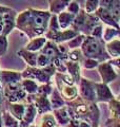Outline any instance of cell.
I'll return each instance as SVG.
<instances>
[{"label":"cell","mask_w":120,"mask_h":127,"mask_svg":"<svg viewBox=\"0 0 120 127\" xmlns=\"http://www.w3.org/2000/svg\"><path fill=\"white\" fill-rule=\"evenodd\" d=\"M51 14L49 11L26 9L16 16L15 28L24 33L27 38L33 39L43 36L47 31Z\"/></svg>","instance_id":"6da1fadb"},{"label":"cell","mask_w":120,"mask_h":127,"mask_svg":"<svg viewBox=\"0 0 120 127\" xmlns=\"http://www.w3.org/2000/svg\"><path fill=\"white\" fill-rule=\"evenodd\" d=\"M66 110L71 120H87L93 126L99 125L100 110L96 103L85 102L77 96L66 103Z\"/></svg>","instance_id":"7a4b0ae2"},{"label":"cell","mask_w":120,"mask_h":127,"mask_svg":"<svg viewBox=\"0 0 120 127\" xmlns=\"http://www.w3.org/2000/svg\"><path fill=\"white\" fill-rule=\"evenodd\" d=\"M80 51L84 58H91L97 61L99 64L110 61L111 57L105 51V42L102 39L92 36H85L80 47Z\"/></svg>","instance_id":"3957f363"},{"label":"cell","mask_w":120,"mask_h":127,"mask_svg":"<svg viewBox=\"0 0 120 127\" xmlns=\"http://www.w3.org/2000/svg\"><path fill=\"white\" fill-rule=\"evenodd\" d=\"M55 84L56 89L61 94L62 98L65 103L73 101L78 96V88L77 85L74 83L73 78L67 73H58L56 72L55 75Z\"/></svg>","instance_id":"277c9868"},{"label":"cell","mask_w":120,"mask_h":127,"mask_svg":"<svg viewBox=\"0 0 120 127\" xmlns=\"http://www.w3.org/2000/svg\"><path fill=\"white\" fill-rule=\"evenodd\" d=\"M99 23V19L95 14H86L81 9L79 13L75 16V19L71 26V29L77 32L78 34L90 36L92 30Z\"/></svg>","instance_id":"5b68a950"},{"label":"cell","mask_w":120,"mask_h":127,"mask_svg":"<svg viewBox=\"0 0 120 127\" xmlns=\"http://www.w3.org/2000/svg\"><path fill=\"white\" fill-rule=\"evenodd\" d=\"M56 69L53 64H51L44 68H37V67H26V68L21 71L22 79H33L37 81L40 84H49L52 83V77L55 75Z\"/></svg>","instance_id":"8992f818"},{"label":"cell","mask_w":120,"mask_h":127,"mask_svg":"<svg viewBox=\"0 0 120 127\" xmlns=\"http://www.w3.org/2000/svg\"><path fill=\"white\" fill-rule=\"evenodd\" d=\"M26 104H33L36 108L37 114H46L52 113V107L49 100V96L41 94H33V95H26Z\"/></svg>","instance_id":"52a82bcc"},{"label":"cell","mask_w":120,"mask_h":127,"mask_svg":"<svg viewBox=\"0 0 120 127\" xmlns=\"http://www.w3.org/2000/svg\"><path fill=\"white\" fill-rule=\"evenodd\" d=\"M3 95L7 103H21L26 98V93L23 91L20 83L4 86Z\"/></svg>","instance_id":"ba28073f"},{"label":"cell","mask_w":120,"mask_h":127,"mask_svg":"<svg viewBox=\"0 0 120 127\" xmlns=\"http://www.w3.org/2000/svg\"><path fill=\"white\" fill-rule=\"evenodd\" d=\"M95 82L87 79L85 77H81L78 83V96L85 102L96 103L95 102Z\"/></svg>","instance_id":"9c48e42d"},{"label":"cell","mask_w":120,"mask_h":127,"mask_svg":"<svg viewBox=\"0 0 120 127\" xmlns=\"http://www.w3.org/2000/svg\"><path fill=\"white\" fill-rule=\"evenodd\" d=\"M95 102L98 103H110L116 97L112 92L109 85H105L101 82H95Z\"/></svg>","instance_id":"30bf717a"},{"label":"cell","mask_w":120,"mask_h":127,"mask_svg":"<svg viewBox=\"0 0 120 127\" xmlns=\"http://www.w3.org/2000/svg\"><path fill=\"white\" fill-rule=\"evenodd\" d=\"M96 69L101 77V83L105 85H109L110 83L114 82L118 77V71H116L109 64V62L100 63Z\"/></svg>","instance_id":"8fae6325"},{"label":"cell","mask_w":120,"mask_h":127,"mask_svg":"<svg viewBox=\"0 0 120 127\" xmlns=\"http://www.w3.org/2000/svg\"><path fill=\"white\" fill-rule=\"evenodd\" d=\"M39 53H41L43 55H45L46 57H49L52 63H53V61H55V59H57V58L62 59V61H67V58L65 56H63V55L59 52L57 43H55L53 41H50V40H47L45 42V45L42 47V49L39 51Z\"/></svg>","instance_id":"7c38bea8"},{"label":"cell","mask_w":120,"mask_h":127,"mask_svg":"<svg viewBox=\"0 0 120 127\" xmlns=\"http://www.w3.org/2000/svg\"><path fill=\"white\" fill-rule=\"evenodd\" d=\"M22 79L21 72L16 70H1L0 73V84L2 87L11 84H16L20 83Z\"/></svg>","instance_id":"4fadbf2b"},{"label":"cell","mask_w":120,"mask_h":127,"mask_svg":"<svg viewBox=\"0 0 120 127\" xmlns=\"http://www.w3.org/2000/svg\"><path fill=\"white\" fill-rule=\"evenodd\" d=\"M99 6L107 10L116 22L120 21V1L118 0H100Z\"/></svg>","instance_id":"5bb4252c"},{"label":"cell","mask_w":120,"mask_h":127,"mask_svg":"<svg viewBox=\"0 0 120 127\" xmlns=\"http://www.w3.org/2000/svg\"><path fill=\"white\" fill-rule=\"evenodd\" d=\"M16 16H17V12L12 9L10 12L4 13L2 15L3 18V29L1 35L6 36L11 34V32L15 29V22H16Z\"/></svg>","instance_id":"9a60e30c"},{"label":"cell","mask_w":120,"mask_h":127,"mask_svg":"<svg viewBox=\"0 0 120 127\" xmlns=\"http://www.w3.org/2000/svg\"><path fill=\"white\" fill-rule=\"evenodd\" d=\"M95 15L97 16V18L99 19V21L101 23H104V25H106V27H111V28H114V29L120 30L119 23L115 21V19L113 18V16L111 15V13L107 10L99 6L98 10L95 12Z\"/></svg>","instance_id":"2e32d148"},{"label":"cell","mask_w":120,"mask_h":127,"mask_svg":"<svg viewBox=\"0 0 120 127\" xmlns=\"http://www.w3.org/2000/svg\"><path fill=\"white\" fill-rule=\"evenodd\" d=\"M37 116V111L33 104H26L25 111L22 117V120L20 121V127H30L33 125L35 118Z\"/></svg>","instance_id":"e0dca14e"},{"label":"cell","mask_w":120,"mask_h":127,"mask_svg":"<svg viewBox=\"0 0 120 127\" xmlns=\"http://www.w3.org/2000/svg\"><path fill=\"white\" fill-rule=\"evenodd\" d=\"M65 68L66 73L73 78V81L76 85H78L81 78V66L78 63H73L70 61H65Z\"/></svg>","instance_id":"ac0fdd59"},{"label":"cell","mask_w":120,"mask_h":127,"mask_svg":"<svg viewBox=\"0 0 120 127\" xmlns=\"http://www.w3.org/2000/svg\"><path fill=\"white\" fill-rule=\"evenodd\" d=\"M52 114H53L58 127H65L69 124V122L71 121L70 116L66 110V106L61 107V108H59V109L53 110L52 111Z\"/></svg>","instance_id":"d6986e66"},{"label":"cell","mask_w":120,"mask_h":127,"mask_svg":"<svg viewBox=\"0 0 120 127\" xmlns=\"http://www.w3.org/2000/svg\"><path fill=\"white\" fill-rule=\"evenodd\" d=\"M6 104H7V111L10 112L11 116H13L19 122L21 121L23 114H24L26 104H23V103H7V102Z\"/></svg>","instance_id":"ffe728a7"},{"label":"cell","mask_w":120,"mask_h":127,"mask_svg":"<svg viewBox=\"0 0 120 127\" xmlns=\"http://www.w3.org/2000/svg\"><path fill=\"white\" fill-rule=\"evenodd\" d=\"M49 12L51 15H59L64 12L66 6L69 5L70 1L66 0H49Z\"/></svg>","instance_id":"44dd1931"},{"label":"cell","mask_w":120,"mask_h":127,"mask_svg":"<svg viewBox=\"0 0 120 127\" xmlns=\"http://www.w3.org/2000/svg\"><path fill=\"white\" fill-rule=\"evenodd\" d=\"M17 55L22 58L24 63L27 65V67H37V57H38V53L35 52H30L25 49H20L19 51H17Z\"/></svg>","instance_id":"7402d4cb"},{"label":"cell","mask_w":120,"mask_h":127,"mask_svg":"<svg viewBox=\"0 0 120 127\" xmlns=\"http://www.w3.org/2000/svg\"><path fill=\"white\" fill-rule=\"evenodd\" d=\"M75 19V15L70 14L67 12H62L59 15H57V21H58V26L60 30H66L70 29L72 23H73Z\"/></svg>","instance_id":"603a6c76"},{"label":"cell","mask_w":120,"mask_h":127,"mask_svg":"<svg viewBox=\"0 0 120 127\" xmlns=\"http://www.w3.org/2000/svg\"><path fill=\"white\" fill-rule=\"evenodd\" d=\"M47 41V39L44 36H40V37H36L33 38L26 43V46L23 48L30 52H35V53H38L40 50L42 49V47L45 45V42Z\"/></svg>","instance_id":"cb8c5ba5"},{"label":"cell","mask_w":120,"mask_h":127,"mask_svg":"<svg viewBox=\"0 0 120 127\" xmlns=\"http://www.w3.org/2000/svg\"><path fill=\"white\" fill-rule=\"evenodd\" d=\"M49 100L51 103V107H52V110H56V109H59L61 107H64L66 105L65 101L62 98L61 94L59 93V91L56 89V87L54 86L53 91H52L51 95L49 96Z\"/></svg>","instance_id":"d4e9b609"},{"label":"cell","mask_w":120,"mask_h":127,"mask_svg":"<svg viewBox=\"0 0 120 127\" xmlns=\"http://www.w3.org/2000/svg\"><path fill=\"white\" fill-rule=\"evenodd\" d=\"M105 51L111 58H119L120 56V40L116 38L105 43Z\"/></svg>","instance_id":"484cf974"},{"label":"cell","mask_w":120,"mask_h":127,"mask_svg":"<svg viewBox=\"0 0 120 127\" xmlns=\"http://www.w3.org/2000/svg\"><path fill=\"white\" fill-rule=\"evenodd\" d=\"M20 85H21L23 91L26 93V95H33L36 94L38 90V83L33 81V79H21L20 82Z\"/></svg>","instance_id":"4316f807"},{"label":"cell","mask_w":120,"mask_h":127,"mask_svg":"<svg viewBox=\"0 0 120 127\" xmlns=\"http://www.w3.org/2000/svg\"><path fill=\"white\" fill-rule=\"evenodd\" d=\"M120 35V30L114 29L111 27H106L103 29V33H102V40L106 42H110L112 40H114L116 38H119Z\"/></svg>","instance_id":"83f0119b"},{"label":"cell","mask_w":120,"mask_h":127,"mask_svg":"<svg viewBox=\"0 0 120 127\" xmlns=\"http://www.w3.org/2000/svg\"><path fill=\"white\" fill-rule=\"evenodd\" d=\"M2 124L3 127H20L19 121L11 116L7 110H2Z\"/></svg>","instance_id":"f1b7e54d"},{"label":"cell","mask_w":120,"mask_h":127,"mask_svg":"<svg viewBox=\"0 0 120 127\" xmlns=\"http://www.w3.org/2000/svg\"><path fill=\"white\" fill-rule=\"evenodd\" d=\"M107 105H109L110 112L112 114L111 118L120 119V102L118 97H115L114 100H112L110 103H107Z\"/></svg>","instance_id":"f546056e"},{"label":"cell","mask_w":120,"mask_h":127,"mask_svg":"<svg viewBox=\"0 0 120 127\" xmlns=\"http://www.w3.org/2000/svg\"><path fill=\"white\" fill-rule=\"evenodd\" d=\"M83 11L86 14H95V12L99 7V0H86L83 1Z\"/></svg>","instance_id":"4dcf8cb0"},{"label":"cell","mask_w":120,"mask_h":127,"mask_svg":"<svg viewBox=\"0 0 120 127\" xmlns=\"http://www.w3.org/2000/svg\"><path fill=\"white\" fill-rule=\"evenodd\" d=\"M84 35L82 34H78L76 37L72 38L71 40H69L67 42H65L66 47L69 48V50H74V49H80L82 42H83V39H84Z\"/></svg>","instance_id":"1f68e13d"},{"label":"cell","mask_w":120,"mask_h":127,"mask_svg":"<svg viewBox=\"0 0 120 127\" xmlns=\"http://www.w3.org/2000/svg\"><path fill=\"white\" fill-rule=\"evenodd\" d=\"M83 55L81 53L80 49H74V50H70L67 53V61L73 62V63H78L81 65V63L83 61Z\"/></svg>","instance_id":"d6a6232c"},{"label":"cell","mask_w":120,"mask_h":127,"mask_svg":"<svg viewBox=\"0 0 120 127\" xmlns=\"http://www.w3.org/2000/svg\"><path fill=\"white\" fill-rule=\"evenodd\" d=\"M40 127H58V125L55 121L53 114L46 113V114H43L41 123H40Z\"/></svg>","instance_id":"836d02e7"},{"label":"cell","mask_w":120,"mask_h":127,"mask_svg":"<svg viewBox=\"0 0 120 127\" xmlns=\"http://www.w3.org/2000/svg\"><path fill=\"white\" fill-rule=\"evenodd\" d=\"M54 85L53 83H49V84H41L38 86V90H37V94H41V95H45V96H50L52 91H53Z\"/></svg>","instance_id":"e575fe53"},{"label":"cell","mask_w":120,"mask_h":127,"mask_svg":"<svg viewBox=\"0 0 120 127\" xmlns=\"http://www.w3.org/2000/svg\"><path fill=\"white\" fill-rule=\"evenodd\" d=\"M80 10H81V7H80V2L76 1V0H72V1H70L69 5L66 6L65 12H67V13L73 14V15L76 16L80 12Z\"/></svg>","instance_id":"d590c367"},{"label":"cell","mask_w":120,"mask_h":127,"mask_svg":"<svg viewBox=\"0 0 120 127\" xmlns=\"http://www.w3.org/2000/svg\"><path fill=\"white\" fill-rule=\"evenodd\" d=\"M99 65V63L95 59H91V58H83V61L81 63V66L82 68L84 69H87V70H92V69H95L97 68Z\"/></svg>","instance_id":"8d00e7d4"},{"label":"cell","mask_w":120,"mask_h":127,"mask_svg":"<svg viewBox=\"0 0 120 127\" xmlns=\"http://www.w3.org/2000/svg\"><path fill=\"white\" fill-rule=\"evenodd\" d=\"M52 62L50 61L49 57H46L45 55L38 52V57H37V68H44L51 65Z\"/></svg>","instance_id":"74e56055"},{"label":"cell","mask_w":120,"mask_h":127,"mask_svg":"<svg viewBox=\"0 0 120 127\" xmlns=\"http://www.w3.org/2000/svg\"><path fill=\"white\" fill-rule=\"evenodd\" d=\"M102 33H103V25L100 22L99 25H97L93 30H92L90 36L98 38V39H102Z\"/></svg>","instance_id":"f35d334b"},{"label":"cell","mask_w":120,"mask_h":127,"mask_svg":"<svg viewBox=\"0 0 120 127\" xmlns=\"http://www.w3.org/2000/svg\"><path fill=\"white\" fill-rule=\"evenodd\" d=\"M7 48H9V40H7V37L0 34V56H2V55H4L6 53Z\"/></svg>","instance_id":"ab89813d"},{"label":"cell","mask_w":120,"mask_h":127,"mask_svg":"<svg viewBox=\"0 0 120 127\" xmlns=\"http://www.w3.org/2000/svg\"><path fill=\"white\" fill-rule=\"evenodd\" d=\"M106 127H120V119L116 118H110L105 122Z\"/></svg>","instance_id":"60d3db41"},{"label":"cell","mask_w":120,"mask_h":127,"mask_svg":"<svg viewBox=\"0 0 120 127\" xmlns=\"http://www.w3.org/2000/svg\"><path fill=\"white\" fill-rule=\"evenodd\" d=\"M107 62H109V64L116 71L119 72V58H111L110 61H107Z\"/></svg>","instance_id":"b9f144b4"},{"label":"cell","mask_w":120,"mask_h":127,"mask_svg":"<svg viewBox=\"0 0 120 127\" xmlns=\"http://www.w3.org/2000/svg\"><path fill=\"white\" fill-rule=\"evenodd\" d=\"M78 127H93V124L87 120H78Z\"/></svg>","instance_id":"7bdbcfd3"},{"label":"cell","mask_w":120,"mask_h":127,"mask_svg":"<svg viewBox=\"0 0 120 127\" xmlns=\"http://www.w3.org/2000/svg\"><path fill=\"white\" fill-rule=\"evenodd\" d=\"M11 10H12V7H10V6L0 4V15H1V14H4V13H7V12H10Z\"/></svg>","instance_id":"ee69618b"},{"label":"cell","mask_w":120,"mask_h":127,"mask_svg":"<svg viewBox=\"0 0 120 127\" xmlns=\"http://www.w3.org/2000/svg\"><path fill=\"white\" fill-rule=\"evenodd\" d=\"M4 101H5V98H4V95H3V87L0 84V106L4 103Z\"/></svg>","instance_id":"f6af8a7d"},{"label":"cell","mask_w":120,"mask_h":127,"mask_svg":"<svg viewBox=\"0 0 120 127\" xmlns=\"http://www.w3.org/2000/svg\"><path fill=\"white\" fill-rule=\"evenodd\" d=\"M65 127H78V120H71Z\"/></svg>","instance_id":"bcb514c9"},{"label":"cell","mask_w":120,"mask_h":127,"mask_svg":"<svg viewBox=\"0 0 120 127\" xmlns=\"http://www.w3.org/2000/svg\"><path fill=\"white\" fill-rule=\"evenodd\" d=\"M2 15H0V34L2 33V29H3V18H2Z\"/></svg>","instance_id":"7dc6e473"},{"label":"cell","mask_w":120,"mask_h":127,"mask_svg":"<svg viewBox=\"0 0 120 127\" xmlns=\"http://www.w3.org/2000/svg\"><path fill=\"white\" fill-rule=\"evenodd\" d=\"M0 127H3V124H2V110L0 109Z\"/></svg>","instance_id":"c3c4849f"},{"label":"cell","mask_w":120,"mask_h":127,"mask_svg":"<svg viewBox=\"0 0 120 127\" xmlns=\"http://www.w3.org/2000/svg\"><path fill=\"white\" fill-rule=\"evenodd\" d=\"M93 127H99V125H98V126H93Z\"/></svg>","instance_id":"681fc988"},{"label":"cell","mask_w":120,"mask_h":127,"mask_svg":"<svg viewBox=\"0 0 120 127\" xmlns=\"http://www.w3.org/2000/svg\"><path fill=\"white\" fill-rule=\"evenodd\" d=\"M30 127H35V126H33V125H32V126H30Z\"/></svg>","instance_id":"f907efd6"},{"label":"cell","mask_w":120,"mask_h":127,"mask_svg":"<svg viewBox=\"0 0 120 127\" xmlns=\"http://www.w3.org/2000/svg\"><path fill=\"white\" fill-rule=\"evenodd\" d=\"M0 73H1V69H0Z\"/></svg>","instance_id":"816d5d0a"}]
</instances>
